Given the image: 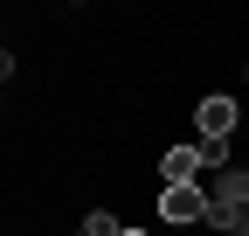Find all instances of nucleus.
<instances>
[{"mask_svg":"<svg viewBox=\"0 0 249 236\" xmlns=\"http://www.w3.org/2000/svg\"><path fill=\"white\" fill-rule=\"evenodd\" d=\"M160 174H166V188H201L208 160H201V146H166V153H160Z\"/></svg>","mask_w":249,"mask_h":236,"instance_id":"obj_1","label":"nucleus"},{"mask_svg":"<svg viewBox=\"0 0 249 236\" xmlns=\"http://www.w3.org/2000/svg\"><path fill=\"white\" fill-rule=\"evenodd\" d=\"M166 222H208V188H160Z\"/></svg>","mask_w":249,"mask_h":236,"instance_id":"obj_2","label":"nucleus"},{"mask_svg":"<svg viewBox=\"0 0 249 236\" xmlns=\"http://www.w3.org/2000/svg\"><path fill=\"white\" fill-rule=\"evenodd\" d=\"M194 125H201V139H229V132H235V98H222V91L201 98V104H194Z\"/></svg>","mask_w":249,"mask_h":236,"instance_id":"obj_3","label":"nucleus"},{"mask_svg":"<svg viewBox=\"0 0 249 236\" xmlns=\"http://www.w3.org/2000/svg\"><path fill=\"white\" fill-rule=\"evenodd\" d=\"M83 236H124V222L104 216V209H90V216H83Z\"/></svg>","mask_w":249,"mask_h":236,"instance_id":"obj_4","label":"nucleus"},{"mask_svg":"<svg viewBox=\"0 0 249 236\" xmlns=\"http://www.w3.org/2000/svg\"><path fill=\"white\" fill-rule=\"evenodd\" d=\"M201 160H208L214 174H229V139H201Z\"/></svg>","mask_w":249,"mask_h":236,"instance_id":"obj_5","label":"nucleus"},{"mask_svg":"<svg viewBox=\"0 0 249 236\" xmlns=\"http://www.w3.org/2000/svg\"><path fill=\"white\" fill-rule=\"evenodd\" d=\"M124 236H145V229H124Z\"/></svg>","mask_w":249,"mask_h":236,"instance_id":"obj_6","label":"nucleus"},{"mask_svg":"<svg viewBox=\"0 0 249 236\" xmlns=\"http://www.w3.org/2000/svg\"><path fill=\"white\" fill-rule=\"evenodd\" d=\"M76 236H83V229H76Z\"/></svg>","mask_w":249,"mask_h":236,"instance_id":"obj_7","label":"nucleus"}]
</instances>
